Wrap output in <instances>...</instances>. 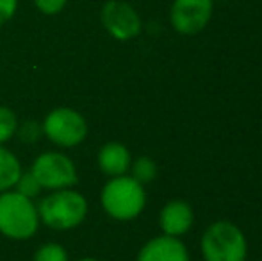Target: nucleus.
I'll return each instance as SVG.
<instances>
[{"label":"nucleus","mask_w":262,"mask_h":261,"mask_svg":"<svg viewBox=\"0 0 262 261\" xmlns=\"http://www.w3.org/2000/svg\"><path fill=\"white\" fill-rule=\"evenodd\" d=\"M34 261H68V254L62 245L45 244L36 251Z\"/></svg>","instance_id":"14"},{"label":"nucleus","mask_w":262,"mask_h":261,"mask_svg":"<svg viewBox=\"0 0 262 261\" xmlns=\"http://www.w3.org/2000/svg\"><path fill=\"white\" fill-rule=\"evenodd\" d=\"M32 174L43 188L62 190L77 183V170L68 156L59 152H45L32 163Z\"/></svg>","instance_id":"5"},{"label":"nucleus","mask_w":262,"mask_h":261,"mask_svg":"<svg viewBox=\"0 0 262 261\" xmlns=\"http://www.w3.org/2000/svg\"><path fill=\"white\" fill-rule=\"evenodd\" d=\"M88 213V200L79 192L61 190L45 197L38 208V215L49 227L57 231L79 226Z\"/></svg>","instance_id":"4"},{"label":"nucleus","mask_w":262,"mask_h":261,"mask_svg":"<svg viewBox=\"0 0 262 261\" xmlns=\"http://www.w3.org/2000/svg\"><path fill=\"white\" fill-rule=\"evenodd\" d=\"M20 138L24 142H36L39 138V127L36 122H27L20 129Z\"/></svg>","instance_id":"19"},{"label":"nucleus","mask_w":262,"mask_h":261,"mask_svg":"<svg viewBox=\"0 0 262 261\" xmlns=\"http://www.w3.org/2000/svg\"><path fill=\"white\" fill-rule=\"evenodd\" d=\"M145 186L128 175L113 177L102 190V206L116 220H132L145 209Z\"/></svg>","instance_id":"2"},{"label":"nucleus","mask_w":262,"mask_h":261,"mask_svg":"<svg viewBox=\"0 0 262 261\" xmlns=\"http://www.w3.org/2000/svg\"><path fill=\"white\" fill-rule=\"evenodd\" d=\"M38 208L18 192L0 195V233L13 240H27L38 231Z\"/></svg>","instance_id":"3"},{"label":"nucleus","mask_w":262,"mask_h":261,"mask_svg":"<svg viewBox=\"0 0 262 261\" xmlns=\"http://www.w3.org/2000/svg\"><path fill=\"white\" fill-rule=\"evenodd\" d=\"M214 11V0H173L169 20L177 32L194 36L209 25Z\"/></svg>","instance_id":"7"},{"label":"nucleus","mask_w":262,"mask_h":261,"mask_svg":"<svg viewBox=\"0 0 262 261\" xmlns=\"http://www.w3.org/2000/svg\"><path fill=\"white\" fill-rule=\"evenodd\" d=\"M21 175L20 161L13 152L0 147V192L13 188Z\"/></svg>","instance_id":"12"},{"label":"nucleus","mask_w":262,"mask_h":261,"mask_svg":"<svg viewBox=\"0 0 262 261\" xmlns=\"http://www.w3.org/2000/svg\"><path fill=\"white\" fill-rule=\"evenodd\" d=\"M14 186L18 188V193H21V195H25L29 198L36 197L43 188V186L39 185L38 179L34 177V174H32V172H25V174H21L20 179H18Z\"/></svg>","instance_id":"16"},{"label":"nucleus","mask_w":262,"mask_h":261,"mask_svg":"<svg viewBox=\"0 0 262 261\" xmlns=\"http://www.w3.org/2000/svg\"><path fill=\"white\" fill-rule=\"evenodd\" d=\"M194 224V211L191 208L189 202L180 200H169L162 206L161 213H159V226H161L162 234L168 236L180 238L186 233H189V229Z\"/></svg>","instance_id":"9"},{"label":"nucleus","mask_w":262,"mask_h":261,"mask_svg":"<svg viewBox=\"0 0 262 261\" xmlns=\"http://www.w3.org/2000/svg\"><path fill=\"white\" fill-rule=\"evenodd\" d=\"M136 261H189V251L180 238L161 234L143 245Z\"/></svg>","instance_id":"10"},{"label":"nucleus","mask_w":262,"mask_h":261,"mask_svg":"<svg viewBox=\"0 0 262 261\" xmlns=\"http://www.w3.org/2000/svg\"><path fill=\"white\" fill-rule=\"evenodd\" d=\"M200 251L205 261H246L248 240L234 222L216 220L202 234Z\"/></svg>","instance_id":"1"},{"label":"nucleus","mask_w":262,"mask_h":261,"mask_svg":"<svg viewBox=\"0 0 262 261\" xmlns=\"http://www.w3.org/2000/svg\"><path fill=\"white\" fill-rule=\"evenodd\" d=\"M16 131V115L9 108L0 106V145L11 139Z\"/></svg>","instance_id":"15"},{"label":"nucleus","mask_w":262,"mask_h":261,"mask_svg":"<svg viewBox=\"0 0 262 261\" xmlns=\"http://www.w3.org/2000/svg\"><path fill=\"white\" fill-rule=\"evenodd\" d=\"M216 2H227V0H216Z\"/></svg>","instance_id":"21"},{"label":"nucleus","mask_w":262,"mask_h":261,"mask_svg":"<svg viewBox=\"0 0 262 261\" xmlns=\"http://www.w3.org/2000/svg\"><path fill=\"white\" fill-rule=\"evenodd\" d=\"M18 9V0H0V25L9 22Z\"/></svg>","instance_id":"18"},{"label":"nucleus","mask_w":262,"mask_h":261,"mask_svg":"<svg viewBox=\"0 0 262 261\" xmlns=\"http://www.w3.org/2000/svg\"><path fill=\"white\" fill-rule=\"evenodd\" d=\"M47 138L62 147L79 145L88 134V124L82 115L68 108L54 109L43 124Z\"/></svg>","instance_id":"6"},{"label":"nucleus","mask_w":262,"mask_h":261,"mask_svg":"<svg viewBox=\"0 0 262 261\" xmlns=\"http://www.w3.org/2000/svg\"><path fill=\"white\" fill-rule=\"evenodd\" d=\"M130 170H132V175L130 177H134L138 183H141L143 186L148 185V183H152L154 179L157 177V163L152 159V157L148 156H141L138 157L136 161H132L130 163Z\"/></svg>","instance_id":"13"},{"label":"nucleus","mask_w":262,"mask_h":261,"mask_svg":"<svg viewBox=\"0 0 262 261\" xmlns=\"http://www.w3.org/2000/svg\"><path fill=\"white\" fill-rule=\"evenodd\" d=\"M79 261H100V259H95V258H84V259H79Z\"/></svg>","instance_id":"20"},{"label":"nucleus","mask_w":262,"mask_h":261,"mask_svg":"<svg viewBox=\"0 0 262 261\" xmlns=\"http://www.w3.org/2000/svg\"><path fill=\"white\" fill-rule=\"evenodd\" d=\"M105 31L118 42H128L141 32V18L130 4L123 0H107L100 11Z\"/></svg>","instance_id":"8"},{"label":"nucleus","mask_w":262,"mask_h":261,"mask_svg":"<svg viewBox=\"0 0 262 261\" xmlns=\"http://www.w3.org/2000/svg\"><path fill=\"white\" fill-rule=\"evenodd\" d=\"M130 152L123 143H105L98 152V165H100L102 172L111 175V177L125 175V172L130 168Z\"/></svg>","instance_id":"11"},{"label":"nucleus","mask_w":262,"mask_h":261,"mask_svg":"<svg viewBox=\"0 0 262 261\" xmlns=\"http://www.w3.org/2000/svg\"><path fill=\"white\" fill-rule=\"evenodd\" d=\"M66 2H68V0H34L36 7H38L43 14H49V16H54V14L61 13V11L64 9Z\"/></svg>","instance_id":"17"}]
</instances>
